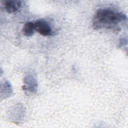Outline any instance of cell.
<instances>
[{"label":"cell","mask_w":128,"mask_h":128,"mask_svg":"<svg viewBox=\"0 0 128 128\" xmlns=\"http://www.w3.org/2000/svg\"><path fill=\"white\" fill-rule=\"evenodd\" d=\"M34 30L43 36H49L52 34L53 30L50 23L44 19H40L34 22Z\"/></svg>","instance_id":"2"},{"label":"cell","mask_w":128,"mask_h":128,"mask_svg":"<svg viewBox=\"0 0 128 128\" xmlns=\"http://www.w3.org/2000/svg\"><path fill=\"white\" fill-rule=\"evenodd\" d=\"M4 8L6 12L9 14L16 12L22 7V2L21 0H7L4 2Z\"/></svg>","instance_id":"4"},{"label":"cell","mask_w":128,"mask_h":128,"mask_svg":"<svg viewBox=\"0 0 128 128\" xmlns=\"http://www.w3.org/2000/svg\"><path fill=\"white\" fill-rule=\"evenodd\" d=\"M127 22V16L124 12L111 8H101L94 15L92 26L95 30L108 29L118 32Z\"/></svg>","instance_id":"1"},{"label":"cell","mask_w":128,"mask_h":128,"mask_svg":"<svg viewBox=\"0 0 128 128\" xmlns=\"http://www.w3.org/2000/svg\"><path fill=\"white\" fill-rule=\"evenodd\" d=\"M34 30V22H26L22 28V32L24 34L28 37H30L33 36Z\"/></svg>","instance_id":"5"},{"label":"cell","mask_w":128,"mask_h":128,"mask_svg":"<svg viewBox=\"0 0 128 128\" xmlns=\"http://www.w3.org/2000/svg\"><path fill=\"white\" fill-rule=\"evenodd\" d=\"M127 44V40L126 39H124V38H122V40H120V44L121 45H124V44Z\"/></svg>","instance_id":"6"},{"label":"cell","mask_w":128,"mask_h":128,"mask_svg":"<svg viewBox=\"0 0 128 128\" xmlns=\"http://www.w3.org/2000/svg\"><path fill=\"white\" fill-rule=\"evenodd\" d=\"M23 89L26 92L34 94L37 91L38 83L35 75L28 74L24 78Z\"/></svg>","instance_id":"3"}]
</instances>
